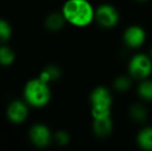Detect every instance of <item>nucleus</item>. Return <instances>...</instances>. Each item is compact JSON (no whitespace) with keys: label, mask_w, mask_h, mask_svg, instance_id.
Returning <instances> with one entry per match:
<instances>
[{"label":"nucleus","mask_w":152,"mask_h":151,"mask_svg":"<svg viewBox=\"0 0 152 151\" xmlns=\"http://www.w3.org/2000/svg\"><path fill=\"white\" fill-rule=\"evenodd\" d=\"M67 23L76 27H86L94 21L95 8L88 0H66L61 10Z\"/></svg>","instance_id":"obj_1"},{"label":"nucleus","mask_w":152,"mask_h":151,"mask_svg":"<svg viewBox=\"0 0 152 151\" xmlns=\"http://www.w3.org/2000/svg\"><path fill=\"white\" fill-rule=\"evenodd\" d=\"M48 84L39 78L28 81L24 88L25 101L34 108L45 107L51 98V89Z\"/></svg>","instance_id":"obj_2"},{"label":"nucleus","mask_w":152,"mask_h":151,"mask_svg":"<svg viewBox=\"0 0 152 151\" xmlns=\"http://www.w3.org/2000/svg\"><path fill=\"white\" fill-rule=\"evenodd\" d=\"M90 105L93 119L110 117L113 105L112 93L107 87H95L90 93Z\"/></svg>","instance_id":"obj_3"},{"label":"nucleus","mask_w":152,"mask_h":151,"mask_svg":"<svg viewBox=\"0 0 152 151\" xmlns=\"http://www.w3.org/2000/svg\"><path fill=\"white\" fill-rule=\"evenodd\" d=\"M152 74V58L144 53H137L128 62V75L136 80L148 79Z\"/></svg>","instance_id":"obj_4"},{"label":"nucleus","mask_w":152,"mask_h":151,"mask_svg":"<svg viewBox=\"0 0 152 151\" xmlns=\"http://www.w3.org/2000/svg\"><path fill=\"white\" fill-rule=\"evenodd\" d=\"M120 15L114 5L109 3H104L95 8L94 21L102 28L112 29L119 23Z\"/></svg>","instance_id":"obj_5"},{"label":"nucleus","mask_w":152,"mask_h":151,"mask_svg":"<svg viewBox=\"0 0 152 151\" xmlns=\"http://www.w3.org/2000/svg\"><path fill=\"white\" fill-rule=\"evenodd\" d=\"M146 31L140 25H130L124 30L122 40L129 49H139L146 42Z\"/></svg>","instance_id":"obj_6"},{"label":"nucleus","mask_w":152,"mask_h":151,"mask_svg":"<svg viewBox=\"0 0 152 151\" xmlns=\"http://www.w3.org/2000/svg\"><path fill=\"white\" fill-rule=\"evenodd\" d=\"M29 138L34 146L44 148L50 145L52 141V133L47 125L42 123H36L29 131Z\"/></svg>","instance_id":"obj_7"},{"label":"nucleus","mask_w":152,"mask_h":151,"mask_svg":"<svg viewBox=\"0 0 152 151\" xmlns=\"http://www.w3.org/2000/svg\"><path fill=\"white\" fill-rule=\"evenodd\" d=\"M7 118L12 121V123H22L26 120L28 117V107H27L26 101L16 99L12 101L8 105L7 110H6Z\"/></svg>","instance_id":"obj_8"},{"label":"nucleus","mask_w":152,"mask_h":151,"mask_svg":"<svg viewBox=\"0 0 152 151\" xmlns=\"http://www.w3.org/2000/svg\"><path fill=\"white\" fill-rule=\"evenodd\" d=\"M92 129L96 137L102 138V139L109 137L113 131V121L111 116L106 117V118L93 119Z\"/></svg>","instance_id":"obj_9"},{"label":"nucleus","mask_w":152,"mask_h":151,"mask_svg":"<svg viewBox=\"0 0 152 151\" xmlns=\"http://www.w3.org/2000/svg\"><path fill=\"white\" fill-rule=\"evenodd\" d=\"M137 144L143 150L152 151V126L142 128L137 135Z\"/></svg>","instance_id":"obj_10"},{"label":"nucleus","mask_w":152,"mask_h":151,"mask_svg":"<svg viewBox=\"0 0 152 151\" xmlns=\"http://www.w3.org/2000/svg\"><path fill=\"white\" fill-rule=\"evenodd\" d=\"M65 19H64L63 15L59 14V12H53L50 14L47 17L46 21H45V25L50 31H58L62 29V27L65 24Z\"/></svg>","instance_id":"obj_11"},{"label":"nucleus","mask_w":152,"mask_h":151,"mask_svg":"<svg viewBox=\"0 0 152 151\" xmlns=\"http://www.w3.org/2000/svg\"><path fill=\"white\" fill-rule=\"evenodd\" d=\"M128 114L132 120L138 123H142L146 121L147 117H148V112H147L146 108L141 104H134L130 106Z\"/></svg>","instance_id":"obj_12"},{"label":"nucleus","mask_w":152,"mask_h":151,"mask_svg":"<svg viewBox=\"0 0 152 151\" xmlns=\"http://www.w3.org/2000/svg\"><path fill=\"white\" fill-rule=\"evenodd\" d=\"M137 92L141 99L152 101V80H149L148 78L141 81L137 89Z\"/></svg>","instance_id":"obj_13"},{"label":"nucleus","mask_w":152,"mask_h":151,"mask_svg":"<svg viewBox=\"0 0 152 151\" xmlns=\"http://www.w3.org/2000/svg\"><path fill=\"white\" fill-rule=\"evenodd\" d=\"M60 76H61V71L58 66H56V65H49L44 71H42V73L39 74L38 78L44 81V82L50 83L51 81L59 79Z\"/></svg>","instance_id":"obj_14"},{"label":"nucleus","mask_w":152,"mask_h":151,"mask_svg":"<svg viewBox=\"0 0 152 151\" xmlns=\"http://www.w3.org/2000/svg\"><path fill=\"white\" fill-rule=\"evenodd\" d=\"M129 75L128 76H119L117 77L114 80V83H113V86H114L115 90L119 91V92H125V91H128L129 88L132 87V80H130Z\"/></svg>","instance_id":"obj_15"},{"label":"nucleus","mask_w":152,"mask_h":151,"mask_svg":"<svg viewBox=\"0 0 152 151\" xmlns=\"http://www.w3.org/2000/svg\"><path fill=\"white\" fill-rule=\"evenodd\" d=\"M15 61V52L7 46H0V64L8 66Z\"/></svg>","instance_id":"obj_16"},{"label":"nucleus","mask_w":152,"mask_h":151,"mask_svg":"<svg viewBox=\"0 0 152 151\" xmlns=\"http://www.w3.org/2000/svg\"><path fill=\"white\" fill-rule=\"evenodd\" d=\"M12 36V27L7 21L0 19V44L7 42Z\"/></svg>","instance_id":"obj_17"},{"label":"nucleus","mask_w":152,"mask_h":151,"mask_svg":"<svg viewBox=\"0 0 152 151\" xmlns=\"http://www.w3.org/2000/svg\"><path fill=\"white\" fill-rule=\"evenodd\" d=\"M54 139H55V141H56V143L58 144V145L64 146V145H67V144L69 143L70 138H69V135H68L66 131H57V133H55Z\"/></svg>","instance_id":"obj_18"},{"label":"nucleus","mask_w":152,"mask_h":151,"mask_svg":"<svg viewBox=\"0 0 152 151\" xmlns=\"http://www.w3.org/2000/svg\"><path fill=\"white\" fill-rule=\"evenodd\" d=\"M136 1H138V2H146V1H148V0H136Z\"/></svg>","instance_id":"obj_19"},{"label":"nucleus","mask_w":152,"mask_h":151,"mask_svg":"<svg viewBox=\"0 0 152 151\" xmlns=\"http://www.w3.org/2000/svg\"><path fill=\"white\" fill-rule=\"evenodd\" d=\"M150 57L152 58V47H151V49H150Z\"/></svg>","instance_id":"obj_20"}]
</instances>
